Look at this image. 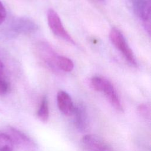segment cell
<instances>
[{
  "label": "cell",
  "instance_id": "1",
  "mask_svg": "<svg viewBox=\"0 0 151 151\" xmlns=\"http://www.w3.org/2000/svg\"><path fill=\"white\" fill-rule=\"evenodd\" d=\"M91 84L96 91L103 92L104 94L109 102L117 110L119 111L123 110L122 106L116 91L108 80L102 77L94 76L91 78Z\"/></svg>",
  "mask_w": 151,
  "mask_h": 151
},
{
  "label": "cell",
  "instance_id": "2",
  "mask_svg": "<svg viewBox=\"0 0 151 151\" xmlns=\"http://www.w3.org/2000/svg\"><path fill=\"white\" fill-rule=\"evenodd\" d=\"M110 38L115 47L123 55L126 60L132 65H136V61L132 49L129 46L122 33L116 28L111 29Z\"/></svg>",
  "mask_w": 151,
  "mask_h": 151
},
{
  "label": "cell",
  "instance_id": "3",
  "mask_svg": "<svg viewBox=\"0 0 151 151\" xmlns=\"http://www.w3.org/2000/svg\"><path fill=\"white\" fill-rule=\"evenodd\" d=\"M48 25L52 32L57 37L72 44H75L74 40L64 27L58 14L52 9L47 12Z\"/></svg>",
  "mask_w": 151,
  "mask_h": 151
},
{
  "label": "cell",
  "instance_id": "4",
  "mask_svg": "<svg viewBox=\"0 0 151 151\" xmlns=\"http://www.w3.org/2000/svg\"><path fill=\"white\" fill-rule=\"evenodd\" d=\"M14 145L25 151H36L37 145L34 141L22 131L12 126L8 127V133Z\"/></svg>",
  "mask_w": 151,
  "mask_h": 151
},
{
  "label": "cell",
  "instance_id": "5",
  "mask_svg": "<svg viewBox=\"0 0 151 151\" xmlns=\"http://www.w3.org/2000/svg\"><path fill=\"white\" fill-rule=\"evenodd\" d=\"M134 14L150 29L151 0H129Z\"/></svg>",
  "mask_w": 151,
  "mask_h": 151
},
{
  "label": "cell",
  "instance_id": "6",
  "mask_svg": "<svg viewBox=\"0 0 151 151\" xmlns=\"http://www.w3.org/2000/svg\"><path fill=\"white\" fill-rule=\"evenodd\" d=\"M11 29L18 34H29L38 29V25L31 19L21 17L13 19L11 22Z\"/></svg>",
  "mask_w": 151,
  "mask_h": 151
},
{
  "label": "cell",
  "instance_id": "7",
  "mask_svg": "<svg viewBox=\"0 0 151 151\" xmlns=\"http://www.w3.org/2000/svg\"><path fill=\"white\" fill-rule=\"evenodd\" d=\"M83 151H107L106 143L98 136L86 134L81 140Z\"/></svg>",
  "mask_w": 151,
  "mask_h": 151
},
{
  "label": "cell",
  "instance_id": "8",
  "mask_svg": "<svg viewBox=\"0 0 151 151\" xmlns=\"http://www.w3.org/2000/svg\"><path fill=\"white\" fill-rule=\"evenodd\" d=\"M57 105L60 111L65 116L72 115L75 106L70 95L65 91H58L57 96Z\"/></svg>",
  "mask_w": 151,
  "mask_h": 151
},
{
  "label": "cell",
  "instance_id": "9",
  "mask_svg": "<svg viewBox=\"0 0 151 151\" xmlns=\"http://www.w3.org/2000/svg\"><path fill=\"white\" fill-rule=\"evenodd\" d=\"M73 114L77 128L81 132L86 131L88 126V119L87 111L84 106L82 104L75 106Z\"/></svg>",
  "mask_w": 151,
  "mask_h": 151
},
{
  "label": "cell",
  "instance_id": "10",
  "mask_svg": "<svg viewBox=\"0 0 151 151\" xmlns=\"http://www.w3.org/2000/svg\"><path fill=\"white\" fill-rule=\"evenodd\" d=\"M40 45L38 50L40 51V57L49 66L51 67H55V60L57 55L54 52L51 48L47 44L41 43Z\"/></svg>",
  "mask_w": 151,
  "mask_h": 151
},
{
  "label": "cell",
  "instance_id": "11",
  "mask_svg": "<svg viewBox=\"0 0 151 151\" xmlns=\"http://www.w3.org/2000/svg\"><path fill=\"white\" fill-rule=\"evenodd\" d=\"M55 65L58 69L65 72H70L74 68L73 61L69 58L62 55H57L55 60Z\"/></svg>",
  "mask_w": 151,
  "mask_h": 151
},
{
  "label": "cell",
  "instance_id": "12",
  "mask_svg": "<svg viewBox=\"0 0 151 151\" xmlns=\"http://www.w3.org/2000/svg\"><path fill=\"white\" fill-rule=\"evenodd\" d=\"M14 143L7 133L0 132V151H13Z\"/></svg>",
  "mask_w": 151,
  "mask_h": 151
},
{
  "label": "cell",
  "instance_id": "13",
  "mask_svg": "<svg viewBox=\"0 0 151 151\" xmlns=\"http://www.w3.org/2000/svg\"><path fill=\"white\" fill-rule=\"evenodd\" d=\"M37 117L42 122H47L49 117V109L48 100L44 97L41 102L40 107L37 111Z\"/></svg>",
  "mask_w": 151,
  "mask_h": 151
},
{
  "label": "cell",
  "instance_id": "14",
  "mask_svg": "<svg viewBox=\"0 0 151 151\" xmlns=\"http://www.w3.org/2000/svg\"><path fill=\"white\" fill-rule=\"evenodd\" d=\"M9 90V84L3 75L0 76V96L6 94Z\"/></svg>",
  "mask_w": 151,
  "mask_h": 151
},
{
  "label": "cell",
  "instance_id": "15",
  "mask_svg": "<svg viewBox=\"0 0 151 151\" xmlns=\"http://www.w3.org/2000/svg\"><path fill=\"white\" fill-rule=\"evenodd\" d=\"M6 17V12L5 6L0 1V25L4 22Z\"/></svg>",
  "mask_w": 151,
  "mask_h": 151
},
{
  "label": "cell",
  "instance_id": "16",
  "mask_svg": "<svg viewBox=\"0 0 151 151\" xmlns=\"http://www.w3.org/2000/svg\"><path fill=\"white\" fill-rule=\"evenodd\" d=\"M139 110L140 111V113H142L143 114H144L146 115V114L149 113L148 112L149 109H147V107L146 105H140L139 108Z\"/></svg>",
  "mask_w": 151,
  "mask_h": 151
},
{
  "label": "cell",
  "instance_id": "17",
  "mask_svg": "<svg viewBox=\"0 0 151 151\" xmlns=\"http://www.w3.org/2000/svg\"><path fill=\"white\" fill-rule=\"evenodd\" d=\"M4 73V65L2 61L0 60V76L3 75Z\"/></svg>",
  "mask_w": 151,
  "mask_h": 151
},
{
  "label": "cell",
  "instance_id": "18",
  "mask_svg": "<svg viewBox=\"0 0 151 151\" xmlns=\"http://www.w3.org/2000/svg\"><path fill=\"white\" fill-rule=\"evenodd\" d=\"M95 2H97V3H101L103 2L104 1V0H91Z\"/></svg>",
  "mask_w": 151,
  "mask_h": 151
}]
</instances>
